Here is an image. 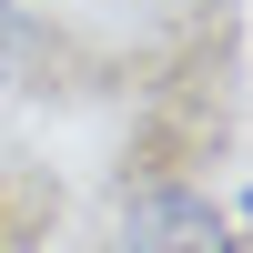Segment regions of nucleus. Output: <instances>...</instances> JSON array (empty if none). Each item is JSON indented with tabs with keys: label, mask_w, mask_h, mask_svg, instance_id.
I'll list each match as a JSON object with an SVG mask.
<instances>
[{
	"label": "nucleus",
	"mask_w": 253,
	"mask_h": 253,
	"mask_svg": "<svg viewBox=\"0 0 253 253\" xmlns=\"http://www.w3.org/2000/svg\"><path fill=\"white\" fill-rule=\"evenodd\" d=\"M122 253H243L233 203H213L182 172H142L122 193Z\"/></svg>",
	"instance_id": "f257e3e1"
},
{
	"label": "nucleus",
	"mask_w": 253,
	"mask_h": 253,
	"mask_svg": "<svg viewBox=\"0 0 253 253\" xmlns=\"http://www.w3.org/2000/svg\"><path fill=\"white\" fill-rule=\"evenodd\" d=\"M31 10H20V0H0V81H20V61H31Z\"/></svg>",
	"instance_id": "f03ea898"
}]
</instances>
